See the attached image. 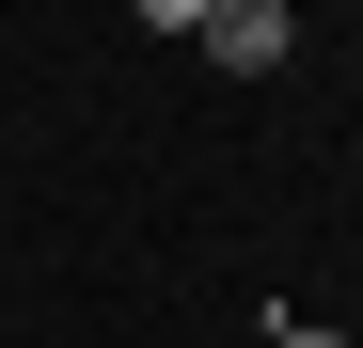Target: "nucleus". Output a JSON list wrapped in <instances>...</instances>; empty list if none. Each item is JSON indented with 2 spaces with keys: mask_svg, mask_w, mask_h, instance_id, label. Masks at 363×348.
<instances>
[{
  "mask_svg": "<svg viewBox=\"0 0 363 348\" xmlns=\"http://www.w3.org/2000/svg\"><path fill=\"white\" fill-rule=\"evenodd\" d=\"M190 48H206L221 80H269L300 32H284V0H190Z\"/></svg>",
  "mask_w": 363,
  "mask_h": 348,
  "instance_id": "f257e3e1",
  "label": "nucleus"
}]
</instances>
